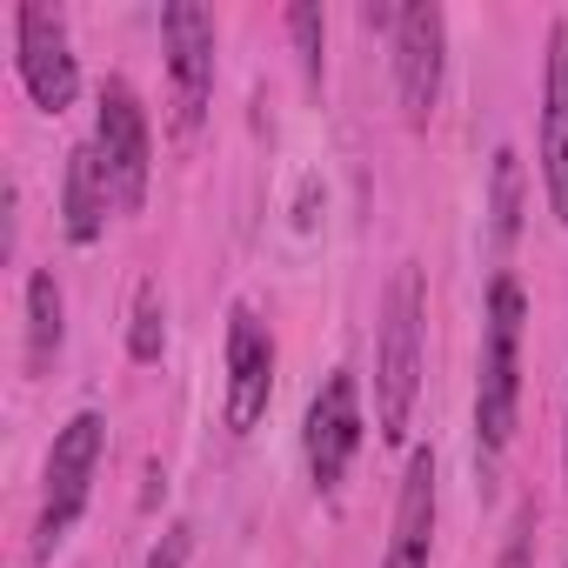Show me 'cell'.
Instances as JSON below:
<instances>
[{"instance_id":"obj_1","label":"cell","mask_w":568,"mask_h":568,"mask_svg":"<svg viewBox=\"0 0 568 568\" xmlns=\"http://www.w3.org/2000/svg\"><path fill=\"white\" fill-rule=\"evenodd\" d=\"M422 267L402 261L388 281V302H382V342H375V428L382 442H408L415 422V395H422Z\"/></svg>"},{"instance_id":"obj_2","label":"cell","mask_w":568,"mask_h":568,"mask_svg":"<svg viewBox=\"0 0 568 568\" xmlns=\"http://www.w3.org/2000/svg\"><path fill=\"white\" fill-rule=\"evenodd\" d=\"M521 322H528L521 281L495 274L488 322H481V375H475V442L488 455H501L521 422Z\"/></svg>"},{"instance_id":"obj_3","label":"cell","mask_w":568,"mask_h":568,"mask_svg":"<svg viewBox=\"0 0 568 568\" xmlns=\"http://www.w3.org/2000/svg\"><path fill=\"white\" fill-rule=\"evenodd\" d=\"M101 448H108V422L94 408H81L54 448H48V495H41V521H34V561H48L68 528L88 515V495H94V468H101Z\"/></svg>"},{"instance_id":"obj_4","label":"cell","mask_w":568,"mask_h":568,"mask_svg":"<svg viewBox=\"0 0 568 568\" xmlns=\"http://www.w3.org/2000/svg\"><path fill=\"white\" fill-rule=\"evenodd\" d=\"M94 154L108 168L114 187V214H141L148 201V174H154V134H148V108L128 81H101V108H94Z\"/></svg>"},{"instance_id":"obj_5","label":"cell","mask_w":568,"mask_h":568,"mask_svg":"<svg viewBox=\"0 0 568 568\" xmlns=\"http://www.w3.org/2000/svg\"><path fill=\"white\" fill-rule=\"evenodd\" d=\"M14 68H21V88H28V101L41 114H68L74 108L81 61H74L61 8H41V0H21L14 8Z\"/></svg>"},{"instance_id":"obj_6","label":"cell","mask_w":568,"mask_h":568,"mask_svg":"<svg viewBox=\"0 0 568 568\" xmlns=\"http://www.w3.org/2000/svg\"><path fill=\"white\" fill-rule=\"evenodd\" d=\"M442 74H448V14L435 0H408L395 21V94H402V121L428 128L435 101H442Z\"/></svg>"},{"instance_id":"obj_7","label":"cell","mask_w":568,"mask_h":568,"mask_svg":"<svg viewBox=\"0 0 568 568\" xmlns=\"http://www.w3.org/2000/svg\"><path fill=\"white\" fill-rule=\"evenodd\" d=\"M161 48H168V81H174V128L194 134L214 101V14L194 8V0H168Z\"/></svg>"},{"instance_id":"obj_8","label":"cell","mask_w":568,"mask_h":568,"mask_svg":"<svg viewBox=\"0 0 568 568\" xmlns=\"http://www.w3.org/2000/svg\"><path fill=\"white\" fill-rule=\"evenodd\" d=\"M362 382L348 375V368H335L322 388H315V402H308V422H302V455H308V475H315V488L328 495V488H342V475H348V462L362 455Z\"/></svg>"},{"instance_id":"obj_9","label":"cell","mask_w":568,"mask_h":568,"mask_svg":"<svg viewBox=\"0 0 568 568\" xmlns=\"http://www.w3.org/2000/svg\"><path fill=\"white\" fill-rule=\"evenodd\" d=\"M267 395H274V335L247 302H234L227 308V428L247 435L267 415Z\"/></svg>"},{"instance_id":"obj_10","label":"cell","mask_w":568,"mask_h":568,"mask_svg":"<svg viewBox=\"0 0 568 568\" xmlns=\"http://www.w3.org/2000/svg\"><path fill=\"white\" fill-rule=\"evenodd\" d=\"M541 187L555 221L568 227V21L548 28V74H541Z\"/></svg>"},{"instance_id":"obj_11","label":"cell","mask_w":568,"mask_h":568,"mask_svg":"<svg viewBox=\"0 0 568 568\" xmlns=\"http://www.w3.org/2000/svg\"><path fill=\"white\" fill-rule=\"evenodd\" d=\"M428 548H435V455L415 448L402 468V501H395V535L382 568H428Z\"/></svg>"},{"instance_id":"obj_12","label":"cell","mask_w":568,"mask_h":568,"mask_svg":"<svg viewBox=\"0 0 568 568\" xmlns=\"http://www.w3.org/2000/svg\"><path fill=\"white\" fill-rule=\"evenodd\" d=\"M108 207H114V187H108V168L94 154V141H81L68 154V174H61V214H68V241L74 247H94L101 227H108Z\"/></svg>"},{"instance_id":"obj_13","label":"cell","mask_w":568,"mask_h":568,"mask_svg":"<svg viewBox=\"0 0 568 568\" xmlns=\"http://www.w3.org/2000/svg\"><path fill=\"white\" fill-rule=\"evenodd\" d=\"M61 315H68V308H61V281H54L48 267H34V274H28V368H34V375H48L54 355H61V335H68Z\"/></svg>"},{"instance_id":"obj_14","label":"cell","mask_w":568,"mask_h":568,"mask_svg":"<svg viewBox=\"0 0 568 568\" xmlns=\"http://www.w3.org/2000/svg\"><path fill=\"white\" fill-rule=\"evenodd\" d=\"M161 348H168V302H161L154 281H141L134 288V322H128V355L148 368V362H161Z\"/></svg>"},{"instance_id":"obj_15","label":"cell","mask_w":568,"mask_h":568,"mask_svg":"<svg viewBox=\"0 0 568 568\" xmlns=\"http://www.w3.org/2000/svg\"><path fill=\"white\" fill-rule=\"evenodd\" d=\"M495 247L508 254L515 247V234H521V154L515 148H501L495 154Z\"/></svg>"},{"instance_id":"obj_16","label":"cell","mask_w":568,"mask_h":568,"mask_svg":"<svg viewBox=\"0 0 568 568\" xmlns=\"http://www.w3.org/2000/svg\"><path fill=\"white\" fill-rule=\"evenodd\" d=\"M288 41L302 54V74L308 88H322V54H328V14L315 8V0H302V8H288Z\"/></svg>"},{"instance_id":"obj_17","label":"cell","mask_w":568,"mask_h":568,"mask_svg":"<svg viewBox=\"0 0 568 568\" xmlns=\"http://www.w3.org/2000/svg\"><path fill=\"white\" fill-rule=\"evenodd\" d=\"M187 555H194V528H187V521H174V528L148 548V561H141V568H187Z\"/></svg>"},{"instance_id":"obj_18","label":"cell","mask_w":568,"mask_h":568,"mask_svg":"<svg viewBox=\"0 0 568 568\" xmlns=\"http://www.w3.org/2000/svg\"><path fill=\"white\" fill-rule=\"evenodd\" d=\"M501 568H535V515H528V508L515 515V535H508V548H501Z\"/></svg>"},{"instance_id":"obj_19","label":"cell","mask_w":568,"mask_h":568,"mask_svg":"<svg viewBox=\"0 0 568 568\" xmlns=\"http://www.w3.org/2000/svg\"><path fill=\"white\" fill-rule=\"evenodd\" d=\"M362 21H368V28H388V34H395L402 8H388V0H368V8H362Z\"/></svg>"},{"instance_id":"obj_20","label":"cell","mask_w":568,"mask_h":568,"mask_svg":"<svg viewBox=\"0 0 568 568\" xmlns=\"http://www.w3.org/2000/svg\"><path fill=\"white\" fill-rule=\"evenodd\" d=\"M561 462H568V442H561Z\"/></svg>"}]
</instances>
